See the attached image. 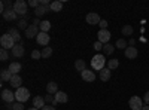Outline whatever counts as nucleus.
<instances>
[{
  "label": "nucleus",
  "mask_w": 149,
  "mask_h": 110,
  "mask_svg": "<svg viewBox=\"0 0 149 110\" xmlns=\"http://www.w3.org/2000/svg\"><path fill=\"white\" fill-rule=\"evenodd\" d=\"M10 85H12V86H14V88H21V83H22V79H21V76L19 75H14V76H12V79H10V82H9Z\"/></svg>",
  "instance_id": "nucleus-19"
},
{
  "label": "nucleus",
  "mask_w": 149,
  "mask_h": 110,
  "mask_svg": "<svg viewBox=\"0 0 149 110\" xmlns=\"http://www.w3.org/2000/svg\"><path fill=\"white\" fill-rule=\"evenodd\" d=\"M103 46H104L103 43H100V42L97 40V42L94 43V49H95V51H102V49H103Z\"/></svg>",
  "instance_id": "nucleus-38"
},
{
  "label": "nucleus",
  "mask_w": 149,
  "mask_h": 110,
  "mask_svg": "<svg viewBox=\"0 0 149 110\" xmlns=\"http://www.w3.org/2000/svg\"><path fill=\"white\" fill-rule=\"evenodd\" d=\"M49 28H51V22H49V21H42V22H40L39 30H40L42 33H48Z\"/></svg>",
  "instance_id": "nucleus-27"
},
{
  "label": "nucleus",
  "mask_w": 149,
  "mask_h": 110,
  "mask_svg": "<svg viewBox=\"0 0 149 110\" xmlns=\"http://www.w3.org/2000/svg\"><path fill=\"white\" fill-rule=\"evenodd\" d=\"M98 76H100V79H102L103 82H107V80L110 79V70H109V68H103L100 73H98Z\"/></svg>",
  "instance_id": "nucleus-23"
},
{
  "label": "nucleus",
  "mask_w": 149,
  "mask_h": 110,
  "mask_svg": "<svg viewBox=\"0 0 149 110\" xmlns=\"http://www.w3.org/2000/svg\"><path fill=\"white\" fill-rule=\"evenodd\" d=\"M143 103H146V104H149V91L145 94V97H143Z\"/></svg>",
  "instance_id": "nucleus-40"
},
{
  "label": "nucleus",
  "mask_w": 149,
  "mask_h": 110,
  "mask_svg": "<svg viewBox=\"0 0 149 110\" xmlns=\"http://www.w3.org/2000/svg\"><path fill=\"white\" fill-rule=\"evenodd\" d=\"M9 34L12 36V39L15 40V43H19V40H21V34H19L18 28H10V30H9Z\"/></svg>",
  "instance_id": "nucleus-22"
},
{
  "label": "nucleus",
  "mask_w": 149,
  "mask_h": 110,
  "mask_svg": "<svg viewBox=\"0 0 149 110\" xmlns=\"http://www.w3.org/2000/svg\"><path fill=\"white\" fill-rule=\"evenodd\" d=\"M103 51H104V55H112V54H113V51H115V46L107 43V45L103 46Z\"/></svg>",
  "instance_id": "nucleus-28"
},
{
  "label": "nucleus",
  "mask_w": 149,
  "mask_h": 110,
  "mask_svg": "<svg viewBox=\"0 0 149 110\" xmlns=\"http://www.w3.org/2000/svg\"><path fill=\"white\" fill-rule=\"evenodd\" d=\"M9 58V55H8V51L6 49H2V51H0V59H2V61H6Z\"/></svg>",
  "instance_id": "nucleus-35"
},
{
  "label": "nucleus",
  "mask_w": 149,
  "mask_h": 110,
  "mask_svg": "<svg viewBox=\"0 0 149 110\" xmlns=\"http://www.w3.org/2000/svg\"><path fill=\"white\" fill-rule=\"evenodd\" d=\"M128 43H130V46H134V43H136V40H134V39H130V42H128Z\"/></svg>",
  "instance_id": "nucleus-42"
},
{
  "label": "nucleus",
  "mask_w": 149,
  "mask_h": 110,
  "mask_svg": "<svg viewBox=\"0 0 149 110\" xmlns=\"http://www.w3.org/2000/svg\"><path fill=\"white\" fill-rule=\"evenodd\" d=\"M52 3V2H51ZM51 10V5H48V6H43V5H40L39 8H36L34 9V15L39 18V17H42V15H45V14H48V12Z\"/></svg>",
  "instance_id": "nucleus-13"
},
{
  "label": "nucleus",
  "mask_w": 149,
  "mask_h": 110,
  "mask_svg": "<svg viewBox=\"0 0 149 110\" xmlns=\"http://www.w3.org/2000/svg\"><path fill=\"white\" fill-rule=\"evenodd\" d=\"M36 40H37V43H39V45H42V46H48V43H49V40H51V37H49V36H48V33H39V34H37V37H36Z\"/></svg>",
  "instance_id": "nucleus-9"
},
{
  "label": "nucleus",
  "mask_w": 149,
  "mask_h": 110,
  "mask_svg": "<svg viewBox=\"0 0 149 110\" xmlns=\"http://www.w3.org/2000/svg\"><path fill=\"white\" fill-rule=\"evenodd\" d=\"M124 54H125V57L128 58V59H134L136 57L139 55V52H137V49H136L134 46H128L125 51H124Z\"/></svg>",
  "instance_id": "nucleus-16"
},
{
  "label": "nucleus",
  "mask_w": 149,
  "mask_h": 110,
  "mask_svg": "<svg viewBox=\"0 0 149 110\" xmlns=\"http://www.w3.org/2000/svg\"><path fill=\"white\" fill-rule=\"evenodd\" d=\"M46 92L51 94V95H55V94L58 92V85H57L55 82H49V83L46 85Z\"/></svg>",
  "instance_id": "nucleus-20"
},
{
  "label": "nucleus",
  "mask_w": 149,
  "mask_h": 110,
  "mask_svg": "<svg viewBox=\"0 0 149 110\" xmlns=\"http://www.w3.org/2000/svg\"><path fill=\"white\" fill-rule=\"evenodd\" d=\"M133 34V27L131 26H124L122 27V36H131Z\"/></svg>",
  "instance_id": "nucleus-31"
},
{
  "label": "nucleus",
  "mask_w": 149,
  "mask_h": 110,
  "mask_svg": "<svg viewBox=\"0 0 149 110\" xmlns=\"http://www.w3.org/2000/svg\"><path fill=\"white\" fill-rule=\"evenodd\" d=\"M2 15H3V18H5L6 21H15V19H17V17H18V14H17V12H15L14 9H10V10H5Z\"/></svg>",
  "instance_id": "nucleus-17"
},
{
  "label": "nucleus",
  "mask_w": 149,
  "mask_h": 110,
  "mask_svg": "<svg viewBox=\"0 0 149 110\" xmlns=\"http://www.w3.org/2000/svg\"><path fill=\"white\" fill-rule=\"evenodd\" d=\"M12 73L9 71V68H3L2 71H0V77H2V82H10L12 79Z\"/></svg>",
  "instance_id": "nucleus-18"
},
{
  "label": "nucleus",
  "mask_w": 149,
  "mask_h": 110,
  "mask_svg": "<svg viewBox=\"0 0 149 110\" xmlns=\"http://www.w3.org/2000/svg\"><path fill=\"white\" fill-rule=\"evenodd\" d=\"M128 104H130L131 110H142L143 109V100L137 95H133L130 98V101H128Z\"/></svg>",
  "instance_id": "nucleus-5"
},
{
  "label": "nucleus",
  "mask_w": 149,
  "mask_h": 110,
  "mask_svg": "<svg viewBox=\"0 0 149 110\" xmlns=\"http://www.w3.org/2000/svg\"><path fill=\"white\" fill-rule=\"evenodd\" d=\"M61 9H63V2L55 0V2L51 3V12H60Z\"/></svg>",
  "instance_id": "nucleus-24"
},
{
  "label": "nucleus",
  "mask_w": 149,
  "mask_h": 110,
  "mask_svg": "<svg viewBox=\"0 0 149 110\" xmlns=\"http://www.w3.org/2000/svg\"><path fill=\"white\" fill-rule=\"evenodd\" d=\"M40 33V30H39V27H36V26H29V28L26 30V37L27 39H33V37H37V34Z\"/></svg>",
  "instance_id": "nucleus-8"
},
{
  "label": "nucleus",
  "mask_w": 149,
  "mask_h": 110,
  "mask_svg": "<svg viewBox=\"0 0 149 110\" xmlns=\"http://www.w3.org/2000/svg\"><path fill=\"white\" fill-rule=\"evenodd\" d=\"M98 26H100V30H106V27H107V21H106V19H102Z\"/></svg>",
  "instance_id": "nucleus-39"
},
{
  "label": "nucleus",
  "mask_w": 149,
  "mask_h": 110,
  "mask_svg": "<svg viewBox=\"0 0 149 110\" xmlns=\"http://www.w3.org/2000/svg\"><path fill=\"white\" fill-rule=\"evenodd\" d=\"M31 58H33V59H39V58H42V51H36V49H34V51L31 52Z\"/></svg>",
  "instance_id": "nucleus-33"
},
{
  "label": "nucleus",
  "mask_w": 149,
  "mask_h": 110,
  "mask_svg": "<svg viewBox=\"0 0 149 110\" xmlns=\"http://www.w3.org/2000/svg\"><path fill=\"white\" fill-rule=\"evenodd\" d=\"M85 19H86V24H90V26H98V24H100V21H102L100 15L95 14V12H90V14L86 15Z\"/></svg>",
  "instance_id": "nucleus-6"
},
{
  "label": "nucleus",
  "mask_w": 149,
  "mask_h": 110,
  "mask_svg": "<svg viewBox=\"0 0 149 110\" xmlns=\"http://www.w3.org/2000/svg\"><path fill=\"white\" fill-rule=\"evenodd\" d=\"M0 45H2V49H14V46L17 45L15 43V40L12 39V36L9 34V33H6V34H3L2 37H0Z\"/></svg>",
  "instance_id": "nucleus-2"
},
{
  "label": "nucleus",
  "mask_w": 149,
  "mask_h": 110,
  "mask_svg": "<svg viewBox=\"0 0 149 110\" xmlns=\"http://www.w3.org/2000/svg\"><path fill=\"white\" fill-rule=\"evenodd\" d=\"M10 52H12V55H14L15 58H19V57H22V55H24V52H26V49H24L22 43H17V45L14 46V49H12Z\"/></svg>",
  "instance_id": "nucleus-12"
},
{
  "label": "nucleus",
  "mask_w": 149,
  "mask_h": 110,
  "mask_svg": "<svg viewBox=\"0 0 149 110\" xmlns=\"http://www.w3.org/2000/svg\"><path fill=\"white\" fill-rule=\"evenodd\" d=\"M115 48H116V49H124V51H125L127 48H128V43H127L125 39H119V40H116Z\"/></svg>",
  "instance_id": "nucleus-25"
},
{
  "label": "nucleus",
  "mask_w": 149,
  "mask_h": 110,
  "mask_svg": "<svg viewBox=\"0 0 149 110\" xmlns=\"http://www.w3.org/2000/svg\"><path fill=\"white\" fill-rule=\"evenodd\" d=\"M81 77H82V80H85V82H94V80H95V75H94L93 70H84V71L81 73Z\"/></svg>",
  "instance_id": "nucleus-11"
},
{
  "label": "nucleus",
  "mask_w": 149,
  "mask_h": 110,
  "mask_svg": "<svg viewBox=\"0 0 149 110\" xmlns=\"http://www.w3.org/2000/svg\"><path fill=\"white\" fill-rule=\"evenodd\" d=\"M9 71L12 73V75H18V73L21 71V64L17 63V61L15 63H10L9 64Z\"/></svg>",
  "instance_id": "nucleus-21"
},
{
  "label": "nucleus",
  "mask_w": 149,
  "mask_h": 110,
  "mask_svg": "<svg viewBox=\"0 0 149 110\" xmlns=\"http://www.w3.org/2000/svg\"><path fill=\"white\" fill-rule=\"evenodd\" d=\"M45 106H46V104H45V98H43V97L37 95V97H34V98H33V107L39 109V110H42Z\"/></svg>",
  "instance_id": "nucleus-15"
},
{
  "label": "nucleus",
  "mask_w": 149,
  "mask_h": 110,
  "mask_svg": "<svg viewBox=\"0 0 149 110\" xmlns=\"http://www.w3.org/2000/svg\"><path fill=\"white\" fill-rule=\"evenodd\" d=\"M27 6H29V3H26L24 0H17V2H14V10L18 15H27Z\"/></svg>",
  "instance_id": "nucleus-4"
},
{
  "label": "nucleus",
  "mask_w": 149,
  "mask_h": 110,
  "mask_svg": "<svg viewBox=\"0 0 149 110\" xmlns=\"http://www.w3.org/2000/svg\"><path fill=\"white\" fill-rule=\"evenodd\" d=\"M18 28H21V30H27L29 28V26H27V19H19L18 21Z\"/></svg>",
  "instance_id": "nucleus-32"
},
{
  "label": "nucleus",
  "mask_w": 149,
  "mask_h": 110,
  "mask_svg": "<svg viewBox=\"0 0 149 110\" xmlns=\"http://www.w3.org/2000/svg\"><path fill=\"white\" fill-rule=\"evenodd\" d=\"M142 110H149V104H146V106H143V109Z\"/></svg>",
  "instance_id": "nucleus-43"
},
{
  "label": "nucleus",
  "mask_w": 149,
  "mask_h": 110,
  "mask_svg": "<svg viewBox=\"0 0 149 110\" xmlns=\"http://www.w3.org/2000/svg\"><path fill=\"white\" fill-rule=\"evenodd\" d=\"M74 68H76L78 71H84V70H86L85 68V61L84 59H76V61H74Z\"/></svg>",
  "instance_id": "nucleus-26"
},
{
  "label": "nucleus",
  "mask_w": 149,
  "mask_h": 110,
  "mask_svg": "<svg viewBox=\"0 0 149 110\" xmlns=\"http://www.w3.org/2000/svg\"><path fill=\"white\" fill-rule=\"evenodd\" d=\"M54 98H55L54 104H57V103H67L69 97H67V94H66V92H63V91H58V92L54 95Z\"/></svg>",
  "instance_id": "nucleus-14"
},
{
  "label": "nucleus",
  "mask_w": 149,
  "mask_h": 110,
  "mask_svg": "<svg viewBox=\"0 0 149 110\" xmlns=\"http://www.w3.org/2000/svg\"><path fill=\"white\" fill-rule=\"evenodd\" d=\"M14 110H24V103H14Z\"/></svg>",
  "instance_id": "nucleus-37"
},
{
  "label": "nucleus",
  "mask_w": 149,
  "mask_h": 110,
  "mask_svg": "<svg viewBox=\"0 0 149 110\" xmlns=\"http://www.w3.org/2000/svg\"><path fill=\"white\" fill-rule=\"evenodd\" d=\"M15 98H17V101L18 103H26L29 98H30V92H29V89L27 88H18L17 89V92H15Z\"/></svg>",
  "instance_id": "nucleus-3"
},
{
  "label": "nucleus",
  "mask_w": 149,
  "mask_h": 110,
  "mask_svg": "<svg viewBox=\"0 0 149 110\" xmlns=\"http://www.w3.org/2000/svg\"><path fill=\"white\" fill-rule=\"evenodd\" d=\"M42 110H55V107H52V106H45Z\"/></svg>",
  "instance_id": "nucleus-41"
},
{
  "label": "nucleus",
  "mask_w": 149,
  "mask_h": 110,
  "mask_svg": "<svg viewBox=\"0 0 149 110\" xmlns=\"http://www.w3.org/2000/svg\"><path fill=\"white\" fill-rule=\"evenodd\" d=\"M29 110H39V109H36V107H30Z\"/></svg>",
  "instance_id": "nucleus-44"
},
{
  "label": "nucleus",
  "mask_w": 149,
  "mask_h": 110,
  "mask_svg": "<svg viewBox=\"0 0 149 110\" xmlns=\"http://www.w3.org/2000/svg\"><path fill=\"white\" fill-rule=\"evenodd\" d=\"M104 64H106V58H104V55H102V54L94 55L93 59H91L93 70H95V71H102V70L104 68Z\"/></svg>",
  "instance_id": "nucleus-1"
},
{
  "label": "nucleus",
  "mask_w": 149,
  "mask_h": 110,
  "mask_svg": "<svg viewBox=\"0 0 149 110\" xmlns=\"http://www.w3.org/2000/svg\"><path fill=\"white\" fill-rule=\"evenodd\" d=\"M2 100L6 101V103H12L14 100H17L15 98V92H12L9 89H3L2 91Z\"/></svg>",
  "instance_id": "nucleus-10"
},
{
  "label": "nucleus",
  "mask_w": 149,
  "mask_h": 110,
  "mask_svg": "<svg viewBox=\"0 0 149 110\" xmlns=\"http://www.w3.org/2000/svg\"><path fill=\"white\" fill-rule=\"evenodd\" d=\"M97 36H98V42L103 43V45H107L112 34H110V33L107 31V28H106V30H100V31L97 33Z\"/></svg>",
  "instance_id": "nucleus-7"
},
{
  "label": "nucleus",
  "mask_w": 149,
  "mask_h": 110,
  "mask_svg": "<svg viewBox=\"0 0 149 110\" xmlns=\"http://www.w3.org/2000/svg\"><path fill=\"white\" fill-rule=\"evenodd\" d=\"M54 101H55V98H54V95H51V94H48V95H45V103H52V104H54Z\"/></svg>",
  "instance_id": "nucleus-36"
},
{
  "label": "nucleus",
  "mask_w": 149,
  "mask_h": 110,
  "mask_svg": "<svg viewBox=\"0 0 149 110\" xmlns=\"http://www.w3.org/2000/svg\"><path fill=\"white\" fill-rule=\"evenodd\" d=\"M29 6H31L33 9H36V8L40 6V3H39V0H29Z\"/></svg>",
  "instance_id": "nucleus-34"
},
{
  "label": "nucleus",
  "mask_w": 149,
  "mask_h": 110,
  "mask_svg": "<svg viewBox=\"0 0 149 110\" xmlns=\"http://www.w3.org/2000/svg\"><path fill=\"white\" fill-rule=\"evenodd\" d=\"M118 66H119V61L118 59H109L107 61V68L109 70H115Z\"/></svg>",
  "instance_id": "nucleus-29"
},
{
  "label": "nucleus",
  "mask_w": 149,
  "mask_h": 110,
  "mask_svg": "<svg viewBox=\"0 0 149 110\" xmlns=\"http://www.w3.org/2000/svg\"><path fill=\"white\" fill-rule=\"evenodd\" d=\"M52 55V48H43V49H42V58H49V57H51Z\"/></svg>",
  "instance_id": "nucleus-30"
}]
</instances>
